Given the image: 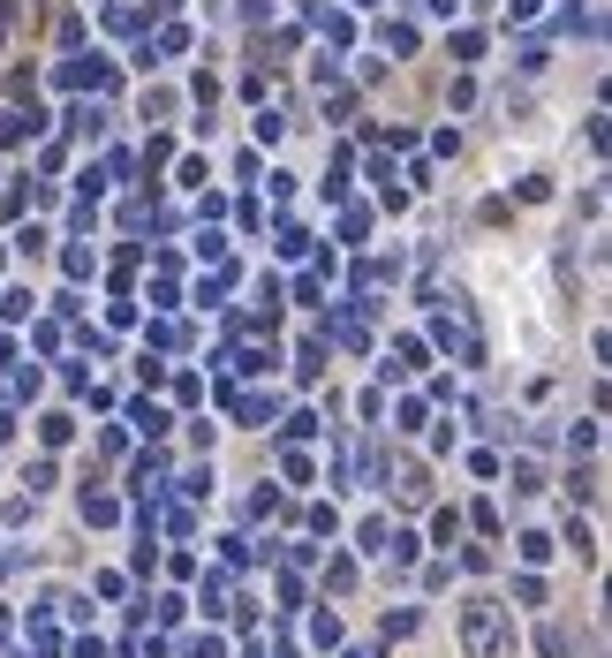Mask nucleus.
Masks as SVG:
<instances>
[{
    "label": "nucleus",
    "mask_w": 612,
    "mask_h": 658,
    "mask_svg": "<svg viewBox=\"0 0 612 658\" xmlns=\"http://www.w3.org/2000/svg\"><path fill=\"white\" fill-rule=\"evenodd\" d=\"M461 643H469V658H514V628H507V613H499L492 598H469V606H461Z\"/></svg>",
    "instance_id": "f257e3e1"
}]
</instances>
